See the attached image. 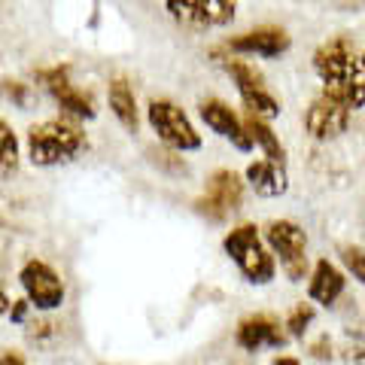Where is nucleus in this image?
<instances>
[{
  "label": "nucleus",
  "mask_w": 365,
  "mask_h": 365,
  "mask_svg": "<svg viewBox=\"0 0 365 365\" xmlns=\"http://www.w3.org/2000/svg\"><path fill=\"white\" fill-rule=\"evenodd\" d=\"M28 162L34 168H58L71 165L88 150V137L79 122L71 119H46L28 128Z\"/></svg>",
  "instance_id": "2"
},
{
  "label": "nucleus",
  "mask_w": 365,
  "mask_h": 365,
  "mask_svg": "<svg viewBox=\"0 0 365 365\" xmlns=\"http://www.w3.org/2000/svg\"><path fill=\"white\" fill-rule=\"evenodd\" d=\"M244 204V180L237 170L220 168L207 177V189L195 201V210L201 216H207L210 222H225L235 210H241Z\"/></svg>",
  "instance_id": "8"
},
{
  "label": "nucleus",
  "mask_w": 365,
  "mask_h": 365,
  "mask_svg": "<svg viewBox=\"0 0 365 365\" xmlns=\"http://www.w3.org/2000/svg\"><path fill=\"white\" fill-rule=\"evenodd\" d=\"M314 319H317V307L311 302H299L287 314V319H283V332H287L289 341H302L307 335V329L314 326Z\"/></svg>",
  "instance_id": "19"
},
{
  "label": "nucleus",
  "mask_w": 365,
  "mask_h": 365,
  "mask_svg": "<svg viewBox=\"0 0 365 365\" xmlns=\"http://www.w3.org/2000/svg\"><path fill=\"white\" fill-rule=\"evenodd\" d=\"M287 341L289 338L283 332V323L274 314H250L235 329V344L244 353L280 350V347H287Z\"/></svg>",
  "instance_id": "12"
},
{
  "label": "nucleus",
  "mask_w": 365,
  "mask_h": 365,
  "mask_svg": "<svg viewBox=\"0 0 365 365\" xmlns=\"http://www.w3.org/2000/svg\"><path fill=\"white\" fill-rule=\"evenodd\" d=\"M350 107L335 101L332 95L319 91L311 101V107L304 110V131L314 137V140H335L350 128Z\"/></svg>",
  "instance_id": "11"
},
{
  "label": "nucleus",
  "mask_w": 365,
  "mask_h": 365,
  "mask_svg": "<svg viewBox=\"0 0 365 365\" xmlns=\"http://www.w3.org/2000/svg\"><path fill=\"white\" fill-rule=\"evenodd\" d=\"M271 365H304L299 356H292V353H277V356L271 359Z\"/></svg>",
  "instance_id": "26"
},
{
  "label": "nucleus",
  "mask_w": 365,
  "mask_h": 365,
  "mask_svg": "<svg viewBox=\"0 0 365 365\" xmlns=\"http://www.w3.org/2000/svg\"><path fill=\"white\" fill-rule=\"evenodd\" d=\"M198 116H201V122L207 125L213 134H220L222 140H228L235 146V150H241V153L253 150V140H250V134L244 128V119L237 116V113L228 107L225 101H220V98L201 101V104H198Z\"/></svg>",
  "instance_id": "13"
},
{
  "label": "nucleus",
  "mask_w": 365,
  "mask_h": 365,
  "mask_svg": "<svg viewBox=\"0 0 365 365\" xmlns=\"http://www.w3.org/2000/svg\"><path fill=\"white\" fill-rule=\"evenodd\" d=\"M168 16L186 28H222L235 19L237 0H162Z\"/></svg>",
  "instance_id": "10"
},
{
  "label": "nucleus",
  "mask_w": 365,
  "mask_h": 365,
  "mask_svg": "<svg viewBox=\"0 0 365 365\" xmlns=\"http://www.w3.org/2000/svg\"><path fill=\"white\" fill-rule=\"evenodd\" d=\"M0 365H28V359H25V353L21 350L6 347L4 353H0Z\"/></svg>",
  "instance_id": "24"
},
{
  "label": "nucleus",
  "mask_w": 365,
  "mask_h": 365,
  "mask_svg": "<svg viewBox=\"0 0 365 365\" xmlns=\"http://www.w3.org/2000/svg\"><path fill=\"white\" fill-rule=\"evenodd\" d=\"M338 259H341V271H344L347 277L356 280L359 287H365V247L341 244L338 247Z\"/></svg>",
  "instance_id": "21"
},
{
  "label": "nucleus",
  "mask_w": 365,
  "mask_h": 365,
  "mask_svg": "<svg viewBox=\"0 0 365 365\" xmlns=\"http://www.w3.org/2000/svg\"><path fill=\"white\" fill-rule=\"evenodd\" d=\"M292 46V37L283 28H256V31H247V34H237V37H228L225 40V49L232 55H259V58H277Z\"/></svg>",
  "instance_id": "14"
},
{
  "label": "nucleus",
  "mask_w": 365,
  "mask_h": 365,
  "mask_svg": "<svg viewBox=\"0 0 365 365\" xmlns=\"http://www.w3.org/2000/svg\"><path fill=\"white\" fill-rule=\"evenodd\" d=\"M244 177L250 182V189L262 198H280L287 195L289 189V177H287V165L280 162H268V158H259V162H250Z\"/></svg>",
  "instance_id": "16"
},
{
  "label": "nucleus",
  "mask_w": 365,
  "mask_h": 365,
  "mask_svg": "<svg viewBox=\"0 0 365 365\" xmlns=\"http://www.w3.org/2000/svg\"><path fill=\"white\" fill-rule=\"evenodd\" d=\"M244 128L250 134V140H253V146H259L262 153H265L268 162H280V165H287V150H283V143H280V137L274 134V128L265 122V119H259V116H244Z\"/></svg>",
  "instance_id": "18"
},
{
  "label": "nucleus",
  "mask_w": 365,
  "mask_h": 365,
  "mask_svg": "<svg viewBox=\"0 0 365 365\" xmlns=\"http://www.w3.org/2000/svg\"><path fill=\"white\" fill-rule=\"evenodd\" d=\"M9 307H13V302H9V295H6V289L0 287V317L4 314H9Z\"/></svg>",
  "instance_id": "27"
},
{
  "label": "nucleus",
  "mask_w": 365,
  "mask_h": 365,
  "mask_svg": "<svg viewBox=\"0 0 365 365\" xmlns=\"http://www.w3.org/2000/svg\"><path fill=\"white\" fill-rule=\"evenodd\" d=\"M107 98H110V110H113V116L119 119V125L125 131H137V125H140V113H137V98H134V91L131 86L125 83V79H113L110 88H107Z\"/></svg>",
  "instance_id": "17"
},
{
  "label": "nucleus",
  "mask_w": 365,
  "mask_h": 365,
  "mask_svg": "<svg viewBox=\"0 0 365 365\" xmlns=\"http://www.w3.org/2000/svg\"><path fill=\"white\" fill-rule=\"evenodd\" d=\"M225 73L232 76V83L237 88V95H241L244 107L250 116H259V119H277L280 116V101L271 95L268 86H265V76H262L259 71L250 61L244 58H225Z\"/></svg>",
  "instance_id": "7"
},
{
  "label": "nucleus",
  "mask_w": 365,
  "mask_h": 365,
  "mask_svg": "<svg viewBox=\"0 0 365 365\" xmlns=\"http://www.w3.org/2000/svg\"><path fill=\"white\" fill-rule=\"evenodd\" d=\"M146 122H150L153 134L162 140L168 150L174 153H195L201 150V134L186 116V110L177 107L168 98H153L146 107Z\"/></svg>",
  "instance_id": "5"
},
{
  "label": "nucleus",
  "mask_w": 365,
  "mask_h": 365,
  "mask_svg": "<svg viewBox=\"0 0 365 365\" xmlns=\"http://www.w3.org/2000/svg\"><path fill=\"white\" fill-rule=\"evenodd\" d=\"M16 168H19V137L13 125L0 119V177L16 174Z\"/></svg>",
  "instance_id": "20"
},
{
  "label": "nucleus",
  "mask_w": 365,
  "mask_h": 365,
  "mask_svg": "<svg viewBox=\"0 0 365 365\" xmlns=\"http://www.w3.org/2000/svg\"><path fill=\"white\" fill-rule=\"evenodd\" d=\"M222 253L232 259V265L241 271V277L250 287H271L277 280V259L271 256L256 222H241L228 228L222 237Z\"/></svg>",
  "instance_id": "3"
},
{
  "label": "nucleus",
  "mask_w": 365,
  "mask_h": 365,
  "mask_svg": "<svg viewBox=\"0 0 365 365\" xmlns=\"http://www.w3.org/2000/svg\"><path fill=\"white\" fill-rule=\"evenodd\" d=\"M347 289V274L332 259L319 256L307 274V299L319 307H335Z\"/></svg>",
  "instance_id": "15"
},
{
  "label": "nucleus",
  "mask_w": 365,
  "mask_h": 365,
  "mask_svg": "<svg viewBox=\"0 0 365 365\" xmlns=\"http://www.w3.org/2000/svg\"><path fill=\"white\" fill-rule=\"evenodd\" d=\"M19 287L25 292V299L31 304V311L37 314H55L64 307L67 287L61 280V274L55 271L49 262L43 259H28L19 268Z\"/></svg>",
  "instance_id": "6"
},
{
  "label": "nucleus",
  "mask_w": 365,
  "mask_h": 365,
  "mask_svg": "<svg viewBox=\"0 0 365 365\" xmlns=\"http://www.w3.org/2000/svg\"><path fill=\"white\" fill-rule=\"evenodd\" d=\"M314 73L323 83V91L350 110L365 107V73L359 55L347 37H332L314 52Z\"/></svg>",
  "instance_id": "1"
},
{
  "label": "nucleus",
  "mask_w": 365,
  "mask_h": 365,
  "mask_svg": "<svg viewBox=\"0 0 365 365\" xmlns=\"http://www.w3.org/2000/svg\"><path fill=\"white\" fill-rule=\"evenodd\" d=\"M37 79L43 83V88L55 98V104L61 107L64 119H71V122L95 119V113H98L95 110V98L71 83V67H67V64L43 67V71H37Z\"/></svg>",
  "instance_id": "9"
},
{
  "label": "nucleus",
  "mask_w": 365,
  "mask_h": 365,
  "mask_svg": "<svg viewBox=\"0 0 365 365\" xmlns=\"http://www.w3.org/2000/svg\"><path fill=\"white\" fill-rule=\"evenodd\" d=\"M0 95H4L6 101H13V104L19 107H25L28 104V86H21V83H0Z\"/></svg>",
  "instance_id": "22"
},
{
  "label": "nucleus",
  "mask_w": 365,
  "mask_h": 365,
  "mask_svg": "<svg viewBox=\"0 0 365 365\" xmlns=\"http://www.w3.org/2000/svg\"><path fill=\"white\" fill-rule=\"evenodd\" d=\"M262 237L277 259V268L287 274L289 283H302L311 274V262H307V232L295 220H271L262 228Z\"/></svg>",
  "instance_id": "4"
},
{
  "label": "nucleus",
  "mask_w": 365,
  "mask_h": 365,
  "mask_svg": "<svg viewBox=\"0 0 365 365\" xmlns=\"http://www.w3.org/2000/svg\"><path fill=\"white\" fill-rule=\"evenodd\" d=\"M28 314H31V304H28V299H19V302H13V307H9V319L13 323H19V326H25L28 323Z\"/></svg>",
  "instance_id": "23"
},
{
  "label": "nucleus",
  "mask_w": 365,
  "mask_h": 365,
  "mask_svg": "<svg viewBox=\"0 0 365 365\" xmlns=\"http://www.w3.org/2000/svg\"><path fill=\"white\" fill-rule=\"evenodd\" d=\"M326 344H332V341H329V335H323L317 341V344L311 347V353H314V359H332V350H326Z\"/></svg>",
  "instance_id": "25"
}]
</instances>
